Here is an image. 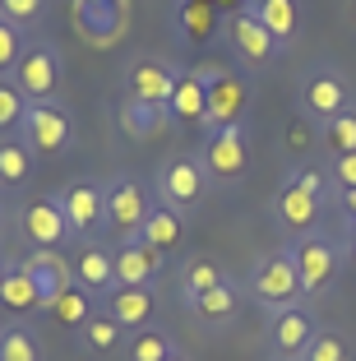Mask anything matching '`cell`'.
Returning <instances> with one entry per match:
<instances>
[{
    "instance_id": "1",
    "label": "cell",
    "mask_w": 356,
    "mask_h": 361,
    "mask_svg": "<svg viewBox=\"0 0 356 361\" xmlns=\"http://www.w3.org/2000/svg\"><path fill=\"white\" fill-rule=\"evenodd\" d=\"M356 106V93L333 65H305L301 79H296V111H301L310 126H329L333 116L352 111Z\"/></svg>"
},
{
    "instance_id": "2",
    "label": "cell",
    "mask_w": 356,
    "mask_h": 361,
    "mask_svg": "<svg viewBox=\"0 0 356 361\" xmlns=\"http://www.w3.org/2000/svg\"><path fill=\"white\" fill-rule=\"evenodd\" d=\"M241 287H245V297H250L254 306H264V315H269V310H283V306H296V301H301V278H296L292 250H287V245L264 250L250 264V274L241 278Z\"/></svg>"
},
{
    "instance_id": "3",
    "label": "cell",
    "mask_w": 356,
    "mask_h": 361,
    "mask_svg": "<svg viewBox=\"0 0 356 361\" xmlns=\"http://www.w3.org/2000/svg\"><path fill=\"white\" fill-rule=\"evenodd\" d=\"M292 264H296V278H301V297H324L329 287L338 283V274H343V245L333 241V236L324 232H305L296 236L292 245Z\"/></svg>"
},
{
    "instance_id": "4",
    "label": "cell",
    "mask_w": 356,
    "mask_h": 361,
    "mask_svg": "<svg viewBox=\"0 0 356 361\" xmlns=\"http://www.w3.org/2000/svg\"><path fill=\"white\" fill-rule=\"evenodd\" d=\"M200 167L209 176V185H236L250 171V130L245 126H227V130H209L200 144Z\"/></svg>"
},
{
    "instance_id": "5",
    "label": "cell",
    "mask_w": 356,
    "mask_h": 361,
    "mask_svg": "<svg viewBox=\"0 0 356 361\" xmlns=\"http://www.w3.org/2000/svg\"><path fill=\"white\" fill-rule=\"evenodd\" d=\"M19 139L32 149V158H61L74 144V116L61 97H47V102H28V116L19 126Z\"/></svg>"
},
{
    "instance_id": "6",
    "label": "cell",
    "mask_w": 356,
    "mask_h": 361,
    "mask_svg": "<svg viewBox=\"0 0 356 361\" xmlns=\"http://www.w3.org/2000/svg\"><path fill=\"white\" fill-rule=\"evenodd\" d=\"M204 195H209V176L200 167V153H176V158H167L157 167V176H153L157 204H167L176 213H195Z\"/></svg>"
},
{
    "instance_id": "7",
    "label": "cell",
    "mask_w": 356,
    "mask_h": 361,
    "mask_svg": "<svg viewBox=\"0 0 356 361\" xmlns=\"http://www.w3.org/2000/svg\"><path fill=\"white\" fill-rule=\"evenodd\" d=\"M56 200H61L65 223H70V236L79 245H93L97 236L106 232V180L79 176V180H70Z\"/></svg>"
},
{
    "instance_id": "8",
    "label": "cell",
    "mask_w": 356,
    "mask_h": 361,
    "mask_svg": "<svg viewBox=\"0 0 356 361\" xmlns=\"http://www.w3.org/2000/svg\"><path fill=\"white\" fill-rule=\"evenodd\" d=\"M153 195H148V185L139 176H130V171H121V176L106 180V232L121 236V245L135 241L139 227H144V218L153 213Z\"/></svg>"
},
{
    "instance_id": "9",
    "label": "cell",
    "mask_w": 356,
    "mask_h": 361,
    "mask_svg": "<svg viewBox=\"0 0 356 361\" xmlns=\"http://www.w3.org/2000/svg\"><path fill=\"white\" fill-rule=\"evenodd\" d=\"M61 79H65V56L56 42H47V37H32L28 47H23L19 65H14V84L23 88V97L28 102H47V97L61 93Z\"/></svg>"
},
{
    "instance_id": "10",
    "label": "cell",
    "mask_w": 356,
    "mask_h": 361,
    "mask_svg": "<svg viewBox=\"0 0 356 361\" xmlns=\"http://www.w3.org/2000/svg\"><path fill=\"white\" fill-rule=\"evenodd\" d=\"M324 329L319 319H314V310L305 306V301H296V306H283V310H269V324H264V338H269V352L278 361H301L305 348H310V338Z\"/></svg>"
},
{
    "instance_id": "11",
    "label": "cell",
    "mask_w": 356,
    "mask_h": 361,
    "mask_svg": "<svg viewBox=\"0 0 356 361\" xmlns=\"http://www.w3.org/2000/svg\"><path fill=\"white\" fill-rule=\"evenodd\" d=\"M254 102V88L245 75L209 65V130H227V126H245Z\"/></svg>"
},
{
    "instance_id": "12",
    "label": "cell",
    "mask_w": 356,
    "mask_h": 361,
    "mask_svg": "<svg viewBox=\"0 0 356 361\" xmlns=\"http://www.w3.org/2000/svg\"><path fill=\"white\" fill-rule=\"evenodd\" d=\"M19 236L32 245V250H61L70 236V223H65V209L56 195H37L19 209Z\"/></svg>"
},
{
    "instance_id": "13",
    "label": "cell",
    "mask_w": 356,
    "mask_h": 361,
    "mask_svg": "<svg viewBox=\"0 0 356 361\" xmlns=\"http://www.w3.org/2000/svg\"><path fill=\"white\" fill-rule=\"evenodd\" d=\"M176 79H180V65L153 61V56H135V61L125 65V97L148 102V106H157V111H167L171 93H176Z\"/></svg>"
},
{
    "instance_id": "14",
    "label": "cell",
    "mask_w": 356,
    "mask_h": 361,
    "mask_svg": "<svg viewBox=\"0 0 356 361\" xmlns=\"http://www.w3.org/2000/svg\"><path fill=\"white\" fill-rule=\"evenodd\" d=\"M167 121H176V126H200L204 135H209V65H180Z\"/></svg>"
},
{
    "instance_id": "15",
    "label": "cell",
    "mask_w": 356,
    "mask_h": 361,
    "mask_svg": "<svg viewBox=\"0 0 356 361\" xmlns=\"http://www.w3.org/2000/svg\"><path fill=\"white\" fill-rule=\"evenodd\" d=\"M227 42H231V56L245 65V70H264L273 56H283V47L273 42V32L264 23H254L245 10L227 14Z\"/></svg>"
},
{
    "instance_id": "16",
    "label": "cell",
    "mask_w": 356,
    "mask_h": 361,
    "mask_svg": "<svg viewBox=\"0 0 356 361\" xmlns=\"http://www.w3.org/2000/svg\"><path fill=\"white\" fill-rule=\"evenodd\" d=\"M125 0H74V23L84 32V42L93 47H111L121 32H125Z\"/></svg>"
},
{
    "instance_id": "17",
    "label": "cell",
    "mask_w": 356,
    "mask_h": 361,
    "mask_svg": "<svg viewBox=\"0 0 356 361\" xmlns=\"http://www.w3.org/2000/svg\"><path fill=\"white\" fill-rule=\"evenodd\" d=\"M97 310H106L125 334H135V329H148V324H153L157 292L153 287H111V292L97 301Z\"/></svg>"
},
{
    "instance_id": "18",
    "label": "cell",
    "mask_w": 356,
    "mask_h": 361,
    "mask_svg": "<svg viewBox=\"0 0 356 361\" xmlns=\"http://www.w3.org/2000/svg\"><path fill=\"white\" fill-rule=\"evenodd\" d=\"M70 274H74V283L84 287L88 297L102 301L106 292L116 287V250H111V245H102V241L79 245L74 259H70Z\"/></svg>"
},
{
    "instance_id": "19",
    "label": "cell",
    "mask_w": 356,
    "mask_h": 361,
    "mask_svg": "<svg viewBox=\"0 0 356 361\" xmlns=\"http://www.w3.org/2000/svg\"><path fill=\"white\" fill-rule=\"evenodd\" d=\"M19 269L32 278V287H37V297H42V310L51 306V301L61 297L65 287L74 283V274H70V259H65L61 250H23V255H19Z\"/></svg>"
},
{
    "instance_id": "20",
    "label": "cell",
    "mask_w": 356,
    "mask_h": 361,
    "mask_svg": "<svg viewBox=\"0 0 356 361\" xmlns=\"http://www.w3.org/2000/svg\"><path fill=\"white\" fill-rule=\"evenodd\" d=\"M319 209H324V204L314 200V195H305L292 176L278 185V195H273V223L283 227V232H296V236L314 232V223H319Z\"/></svg>"
},
{
    "instance_id": "21",
    "label": "cell",
    "mask_w": 356,
    "mask_h": 361,
    "mask_svg": "<svg viewBox=\"0 0 356 361\" xmlns=\"http://www.w3.org/2000/svg\"><path fill=\"white\" fill-rule=\"evenodd\" d=\"M162 259L167 255H157L139 241L116 245V287H153L162 278Z\"/></svg>"
},
{
    "instance_id": "22",
    "label": "cell",
    "mask_w": 356,
    "mask_h": 361,
    "mask_svg": "<svg viewBox=\"0 0 356 361\" xmlns=\"http://www.w3.org/2000/svg\"><path fill=\"white\" fill-rule=\"evenodd\" d=\"M135 241L148 245V250H157V255L180 250V245H185V213L167 209V204H153V213L144 218V227H139Z\"/></svg>"
},
{
    "instance_id": "23",
    "label": "cell",
    "mask_w": 356,
    "mask_h": 361,
    "mask_svg": "<svg viewBox=\"0 0 356 361\" xmlns=\"http://www.w3.org/2000/svg\"><path fill=\"white\" fill-rule=\"evenodd\" d=\"M245 14H250L254 23H264L283 51L296 42V32H301V10H296V0H245Z\"/></svg>"
},
{
    "instance_id": "24",
    "label": "cell",
    "mask_w": 356,
    "mask_h": 361,
    "mask_svg": "<svg viewBox=\"0 0 356 361\" xmlns=\"http://www.w3.org/2000/svg\"><path fill=\"white\" fill-rule=\"evenodd\" d=\"M245 287L236 283V278H227L222 287H213V292H204L195 306H185V315L195 319V324H204V329H222L227 319H236V306H241Z\"/></svg>"
},
{
    "instance_id": "25",
    "label": "cell",
    "mask_w": 356,
    "mask_h": 361,
    "mask_svg": "<svg viewBox=\"0 0 356 361\" xmlns=\"http://www.w3.org/2000/svg\"><path fill=\"white\" fill-rule=\"evenodd\" d=\"M218 5H209V0H176V37L180 47H209L213 32H218Z\"/></svg>"
},
{
    "instance_id": "26",
    "label": "cell",
    "mask_w": 356,
    "mask_h": 361,
    "mask_svg": "<svg viewBox=\"0 0 356 361\" xmlns=\"http://www.w3.org/2000/svg\"><path fill=\"white\" fill-rule=\"evenodd\" d=\"M227 278H231V274L218 264V259H209V255H190L185 264H180V283H176V297H180V306H195V301H200L204 292L222 287Z\"/></svg>"
},
{
    "instance_id": "27",
    "label": "cell",
    "mask_w": 356,
    "mask_h": 361,
    "mask_svg": "<svg viewBox=\"0 0 356 361\" xmlns=\"http://www.w3.org/2000/svg\"><path fill=\"white\" fill-rule=\"evenodd\" d=\"M125 338H130V334L121 329L106 310H97L84 329L74 334V348L84 352V357H116V352H125Z\"/></svg>"
},
{
    "instance_id": "28",
    "label": "cell",
    "mask_w": 356,
    "mask_h": 361,
    "mask_svg": "<svg viewBox=\"0 0 356 361\" xmlns=\"http://www.w3.org/2000/svg\"><path fill=\"white\" fill-rule=\"evenodd\" d=\"M47 315H51L56 324H61V329L79 334V329L88 324V319L97 315V297H88V292H84L79 283H70V287L61 292V297H56L51 306H47Z\"/></svg>"
},
{
    "instance_id": "29",
    "label": "cell",
    "mask_w": 356,
    "mask_h": 361,
    "mask_svg": "<svg viewBox=\"0 0 356 361\" xmlns=\"http://www.w3.org/2000/svg\"><path fill=\"white\" fill-rule=\"evenodd\" d=\"M176 338H171V329H162V324H148V329H135L125 338V361H167L176 357Z\"/></svg>"
},
{
    "instance_id": "30",
    "label": "cell",
    "mask_w": 356,
    "mask_h": 361,
    "mask_svg": "<svg viewBox=\"0 0 356 361\" xmlns=\"http://www.w3.org/2000/svg\"><path fill=\"white\" fill-rule=\"evenodd\" d=\"M32 149L23 144L19 135H0V190H14L32 176Z\"/></svg>"
},
{
    "instance_id": "31",
    "label": "cell",
    "mask_w": 356,
    "mask_h": 361,
    "mask_svg": "<svg viewBox=\"0 0 356 361\" xmlns=\"http://www.w3.org/2000/svg\"><path fill=\"white\" fill-rule=\"evenodd\" d=\"M0 310H10V315H32V310H42V297H37L32 278L19 269V259L10 264V274H5V283H0Z\"/></svg>"
},
{
    "instance_id": "32",
    "label": "cell",
    "mask_w": 356,
    "mask_h": 361,
    "mask_svg": "<svg viewBox=\"0 0 356 361\" xmlns=\"http://www.w3.org/2000/svg\"><path fill=\"white\" fill-rule=\"evenodd\" d=\"M121 130H125L130 139H148L162 121H167V111H157V106H148V102H135V97H121Z\"/></svg>"
},
{
    "instance_id": "33",
    "label": "cell",
    "mask_w": 356,
    "mask_h": 361,
    "mask_svg": "<svg viewBox=\"0 0 356 361\" xmlns=\"http://www.w3.org/2000/svg\"><path fill=\"white\" fill-rule=\"evenodd\" d=\"M319 144H324L333 158L356 153V106H352V111H343V116H333L329 126H319Z\"/></svg>"
},
{
    "instance_id": "34",
    "label": "cell",
    "mask_w": 356,
    "mask_h": 361,
    "mask_svg": "<svg viewBox=\"0 0 356 361\" xmlns=\"http://www.w3.org/2000/svg\"><path fill=\"white\" fill-rule=\"evenodd\" d=\"M0 361H42V348L28 324H5L0 329Z\"/></svg>"
},
{
    "instance_id": "35",
    "label": "cell",
    "mask_w": 356,
    "mask_h": 361,
    "mask_svg": "<svg viewBox=\"0 0 356 361\" xmlns=\"http://www.w3.org/2000/svg\"><path fill=\"white\" fill-rule=\"evenodd\" d=\"M23 116H28V97H23V88L14 84V79H0V135H19Z\"/></svg>"
},
{
    "instance_id": "36",
    "label": "cell",
    "mask_w": 356,
    "mask_h": 361,
    "mask_svg": "<svg viewBox=\"0 0 356 361\" xmlns=\"http://www.w3.org/2000/svg\"><path fill=\"white\" fill-rule=\"evenodd\" d=\"M23 47H28L23 28H19V23H10L5 14H0V79H14V65H19Z\"/></svg>"
},
{
    "instance_id": "37",
    "label": "cell",
    "mask_w": 356,
    "mask_h": 361,
    "mask_svg": "<svg viewBox=\"0 0 356 361\" xmlns=\"http://www.w3.org/2000/svg\"><path fill=\"white\" fill-rule=\"evenodd\" d=\"M301 361H352V348H347V338L338 329H319Z\"/></svg>"
},
{
    "instance_id": "38",
    "label": "cell",
    "mask_w": 356,
    "mask_h": 361,
    "mask_svg": "<svg viewBox=\"0 0 356 361\" xmlns=\"http://www.w3.org/2000/svg\"><path fill=\"white\" fill-rule=\"evenodd\" d=\"M47 10H51V0H0V14H5L10 23H19V28L42 23Z\"/></svg>"
},
{
    "instance_id": "39",
    "label": "cell",
    "mask_w": 356,
    "mask_h": 361,
    "mask_svg": "<svg viewBox=\"0 0 356 361\" xmlns=\"http://www.w3.org/2000/svg\"><path fill=\"white\" fill-rule=\"evenodd\" d=\"M292 180L301 185L305 195H314L319 204H329V180H324V171H319V167H296V171H292Z\"/></svg>"
},
{
    "instance_id": "40",
    "label": "cell",
    "mask_w": 356,
    "mask_h": 361,
    "mask_svg": "<svg viewBox=\"0 0 356 361\" xmlns=\"http://www.w3.org/2000/svg\"><path fill=\"white\" fill-rule=\"evenodd\" d=\"M333 185H338V190H356V153L333 158Z\"/></svg>"
},
{
    "instance_id": "41",
    "label": "cell",
    "mask_w": 356,
    "mask_h": 361,
    "mask_svg": "<svg viewBox=\"0 0 356 361\" xmlns=\"http://www.w3.org/2000/svg\"><path fill=\"white\" fill-rule=\"evenodd\" d=\"M310 130H314V126L301 116V111H296L292 126H287V149H305V144H310Z\"/></svg>"
},
{
    "instance_id": "42",
    "label": "cell",
    "mask_w": 356,
    "mask_h": 361,
    "mask_svg": "<svg viewBox=\"0 0 356 361\" xmlns=\"http://www.w3.org/2000/svg\"><path fill=\"white\" fill-rule=\"evenodd\" d=\"M213 5H218V14H222V10H231V14H236V5H241V0H213ZM241 10H245V5H241Z\"/></svg>"
},
{
    "instance_id": "43",
    "label": "cell",
    "mask_w": 356,
    "mask_h": 361,
    "mask_svg": "<svg viewBox=\"0 0 356 361\" xmlns=\"http://www.w3.org/2000/svg\"><path fill=\"white\" fill-rule=\"evenodd\" d=\"M347 245H356V218H347Z\"/></svg>"
},
{
    "instance_id": "44",
    "label": "cell",
    "mask_w": 356,
    "mask_h": 361,
    "mask_svg": "<svg viewBox=\"0 0 356 361\" xmlns=\"http://www.w3.org/2000/svg\"><path fill=\"white\" fill-rule=\"evenodd\" d=\"M5 274H10V259L0 255V283H5Z\"/></svg>"
},
{
    "instance_id": "45",
    "label": "cell",
    "mask_w": 356,
    "mask_h": 361,
    "mask_svg": "<svg viewBox=\"0 0 356 361\" xmlns=\"http://www.w3.org/2000/svg\"><path fill=\"white\" fill-rule=\"evenodd\" d=\"M347 14H352V23H356V0H347Z\"/></svg>"
},
{
    "instance_id": "46",
    "label": "cell",
    "mask_w": 356,
    "mask_h": 361,
    "mask_svg": "<svg viewBox=\"0 0 356 361\" xmlns=\"http://www.w3.org/2000/svg\"><path fill=\"white\" fill-rule=\"evenodd\" d=\"M0 236H5V204H0Z\"/></svg>"
},
{
    "instance_id": "47",
    "label": "cell",
    "mask_w": 356,
    "mask_h": 361,
    "mask_svg": "<svg viewBox=\"0 0 356 361\" xmlns=\"http://www.w3.org/2000/svg\"><path fill=\"white\" fill-rule=\"evenodd\" d=\"M167 361H190V357H185V352H176V357H167Z\"/></svg>"
},
{
    "instance_id": "48",
    "label": "cell",
    "mask_w": 356,
    "mask_h": 361,
    "mask_svg": "<svg viewBox=\"0 0 356 361\" xmlns=\"http://www.w3.org/2000/svg\"><path fill=\"white\" fill-rule=\"evenodd\" d=\"M352 264H356V245H352Z\"/></svg>"
},
{
    "instance_id": "49",
    "label": "cell",
    "mask_w": 356,
    "mask_h": 361,
    "mask_svg": "<svg viewBox=\"0 0 356 361\" xmlns=\"http://www.w3.org/2000/svg\"><path fill=\"white\" fill-rule=\"evenodd\" d=\"M209 5H213V0H209Z\"/></svg>"
}]
</instances>
